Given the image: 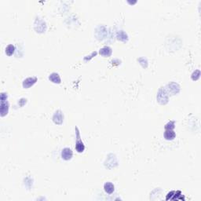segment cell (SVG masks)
Returning <instances> with one entry per match:
<instances>
[{
	"mask_svg": "<svg viewBox=\"0 0 201 201\" xmlns=\"http://www.w3.org/2000/svg\"><path fill=\"white\" fill-rule=\"evenodd\" d=\"M157 101L160 104V105H166L168 104V100H169V94L165 88L161 87L159 90V92L157 94Z\"/></svg>",
	"mask_w": 201,
	"mask_h": 201,
	"instance_id": "6da1fadb",
	"label": "cell"
},
{
	"mask_svg": "<svg viewBox=\"0 0 201 201\" xmlns=\"http://www.w3.org/2000/svg\"><path fill=\"white\" fill-rule=\"evenodd\" d=\"M75 130H76V143H75V150L77 151L78 153H83L85 149V145H84L83 142L82 141L81 138H80V134L79 129L77 127H75Z\"/></svg>",
	"mask_w": 201,
	"mask_h": 201,
	"instance_id": "7a4b0ae2",
	"label": "cell"
},
{
	"mask_svg": "<svg viewBox=\"0 0 201 201\" xmlns=\"http://www.w3.org/2000/svg\"><path fill=\"white\" fill-rule=\"evenodd\" d=\"M166 90L169 94L171 95H175V94H178L180 91V86L178 85L177 83L172 82L170 83H169L166 87Z\"/></svg>",
	"mask_w": 201,
	"mask_h": 201,
	"instance_id": "3957f363",
	"label": "cell"
},
{
	"mask_svg": "<svg viewBox=\"0 0 201 201\" xmlns=\"http://www.w3.org/2000/svg\"><path fill=\"white\" fill-rule=\"evenodd\" d=\"M53 121L57 125H61L64 122V114L61 110H57L53 115Z\"/></svg>",
	"mask_w": 201,
	"mask_h": 201,
	"instance_id": "277c9868",
	"label": "cell"
},
{
	"mask_svg": "<svg viewBox=\"0 0 201 201\" xmlns=\"http://www.w3.org/2000/svg\"><path fill=\"white\" fill-rule=\"evenodd\" d=\"M38 79L37 77L36 76H34V77H28L27 79H25V80L23 81V87L25 89H29L31 86H32L34 84H36V83L37 82Z\"/></svg>",
	"mask_w": 201,
	"mask_h": 201,
	"instance_id": "5b68a950",
	"label": "cell"
},
{
	"mask_svg": "<svg viewBox=\"0 0 201 201\" xmlns=\"http://www.w3.org/2000/svg\"><path fill=\"white\" fill-rule=\"evenodd\" d=\"M72 156H73V153H72V151H71V149L65 148V149H62V152H61V158L63 159H65L66 161L70 160L72 158Z\"/></svg>",
	"mask_w": 201,
	"mask_h": 201,
	"instance_id": "8992f818",
	"label": "cell"
},
{
	"mask_svg": "<svg viewBox=\"0 0 201 201\" xmlns=\"http://www.w3.org/2000/svg\"><path fill=\"white\" fill-rule=\"evenodd\" d=\"M9 103L7 100H3L1 101V105H0V115L2 117H4L5 115L8 114L9 112Z\"/></svg>",
	"mask_w": 201,
	"mask_h": 201,
	"instance_id": "52a82bcc",
	"label": "cell"
},
{
	"mask_svg": "<svg viewBox=\"0 0 201 201\" xmlns=\"http://www.w3.org/2000/svg\"><path fill=\"white\" fill-rule=\"evenodd\" d=\"M35 23L39 25V27L35 28L37 32H39V33H43V32H45L46 28V23H45L43 21L40 20V19H36V22H35Z\"/></svg>",
	"mask_w": 201,
	"mask_h": 201,
	"instance_id": "ba28073f",
	"label": "cell"
},
{
	"mask_svg": "<svg viewBox=\"0 0 201 201\" xmlns=\"http://www.w3.org/2000/svg\"><path fill=\"white\" fill-rule=\"evenodd\" d=\"M112 50L109 46H104L103 48H101L99 50V54L100 56L105 57H110L112 55Z\"/></svg>",
	"mask_w": 201,
	"mask_h": 201,
	"instance_id": "9c48e42d",
	"label": "cell"
},
{
	"mask_svg": "<svg viewBox=\"0 0 201 201\" xmlns=\"http://www.w3.org/2000/svg\"><path fill=\"white\" fill-rule=\"evenodd\" d=\"M49 80L55 84H60L61 83V79L58 73L57 72H53L49 75Z\"/></svg>",
	"mask_w": 201,
	"mask_h": 201,
	"instance_id": "30bf717a",
	"label": "cell"
},
{
	"mask_svg": "<svg viewBox=\"0 0 201 201\" xmlns=\"http://www.w3.org/2000/svg\"><path fill=\"white\" fill-rule=\"evenodd\" d=\"M163 136L167 141H172L175 138L176 134L174 130H165Z\"/></svg>",
	"mask_w": 201,
	"mask_h": 201,
	"instance_id": "8fae6325",
	"label": "cell"
},
{
	"mask_svg": "<svg viewBox=\"0 0 201 201\" xmlns=\"http://www.w3.org/2000/svg\"><path fill=\"white\" fill-rule=\"evenodd\" d=\"M116 38L119 41H122V42H126L128 41V36L127 34L126 33L125 31H123V30H120L117 32L116 34Z\"/></svg>",
	"mask_w": 201,
	"mask_h": 201,
	"instance_id": "7c38bea8",
	"label": "cell"
},
{
	"mask_svg": "<svg viewBox=\"0 0 201 201\" xmlns=\"http://www.w3.org/2000/svg\"><path fill=\"white\" fill-rule=\"evenodd\" d=\"M104 190L108 194H112L115 191V186H114V185L112 182H108L104 185Z\"/></svg>",
	"mask_w": 201,
	"mask_h": 201,
	"instance_id": "4fadbf2b",
	"label": "cell"
},
{
	"mask_svg": "<svg viewBox=\"0 0 201 201\" xmlns=\"http://www.w3.org/2000/svg\"><path fill=\"white\" fill-rule=\"evenodd\" d=\"M15 51V47L12 44H10L8 46L6 47V50H5V52H6V54L7 56H12L13 54H14Z\"/></svg>",
	"mask_w": 201,
	"mask_h": 201,
	"instance_id": "5bb4252c",
	"label": "cell"
},
{
	"mask_svg": "<svg viewBox=\"0 0 201 201\" xmlns=\"http://www.w3.org/2000/svg\"><path fill=\"white\" fill-rule=\"evenodd\" d=\"M200 70H196L195 71H193V73L191 75V78L193 81H197L200 79Z\"/></svg>",
	"mask_w": 201,
	"mask_h": 201,
	"instance_id": "9a60e30c",
	"label": "cell"
},
{
	"mask_svg": "<svg viewBox=\"0 0 201 201\" xmlns=\"http://www.w3.org/2000/svg\"><path fill=\"white\" fill-rule=\"evenodd\" d=\"M164 128H165V130H174L175 128V122L169 121L168 124H166Z\"/></svg>",
	"mask_w": 201,
	"mask_h": 201,
	"instance_id": "2e32d148",
	"label": "cell"
},
{
	"mask_svg": "<svg viewBox=\"0 0 201 201\" xmlns=\"http://www.w3.org/2000/svg\"><path fill=\"white\" fill-rule=\"evenodd\" d=\"M103 28H104V26H100V27H98V28H97L96 32H98V31H105V34H107L106 28H105V29H104V31H102ZM99 34H100V36H99L98 37V39L102 40L103 39H104V37H103V36H102L103 32H99Z\"/></svg>",
	"mask_w": 201,
	"mask_h": 201,
	"instance_id": "e0dca14e",
	"label": "cell"
},
{
	"mask_svg": "<svg viewBox=\"0 0 201 201\" xmlns=\"http://www.w3.org/2000/svg\"><path fill=\"white\" fill-rule=\"evenodd\" d=\"M3 100H7V94L5 93L1 94V101H3Z\"/></svg>",
	"mask_w": 201,
	"mask_h": 201,
	"instance_id": "ac0fdd59",
	"label": "cell"
}]
</instances>
